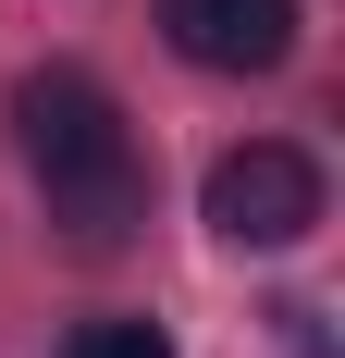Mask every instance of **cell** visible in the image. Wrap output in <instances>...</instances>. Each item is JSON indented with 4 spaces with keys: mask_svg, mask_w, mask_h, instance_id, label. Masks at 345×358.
Segmentation results:
<instances>
[{
    "mask_svg": "<svg viewBox=\"0 0 345 358\" xmlns=\"http://www.w3.org/2000/svg\"><path fill=\"white\" fill-rule=\"evenodd\" d=\"M210 235L222 248H296L321 222V161L309 148H284V136H247V148H222L210 161Z\"/></svg>",
    "mask_w": 345,
    "mask_h": 358,
    "instance_id": "obj_1",
    "label": "cell"
},
{
    "mask_svg": "<svg viewBox=\"0 0 345 358\" xmlns=\"http://www.w3.org/2000/svg\"><path fill=\"white\" fill-rule=\"evenodd\" d=\"M13 136H25L37 185L99 173V161H136V136H124V99H111L99 74H74V62H50V74H25V87H13Z\"/></svg>",
    "mask_w": 345,
    "mask_h": 358,
    "instance_id": "obj_2",
    "label": "cell"
},
{
    "mask_svg": "<svg viewBox=\"0 0 345 358\" xmlns=\"http://www.w3.org/2000/svg\"><path fill=\"white\" fill-rule=\"evenodd\" d=\"M161 37L198 74H272L296 50V0H161Z\"/></svg>",
    "mask_w": 345,
    "mask_h": 358,
    "instance_id": "obj_3",
    "label": "cell"
},
{
    "mask_svg": "<svg viewBox=\"0 0 345 358\" xmlns=\"http://www.w3.org/2000/svg\"><path fill=\"white\" fill-rule=\"evenodd\" d=\"M50 222H62L74 248H124V235L148 222V173H136V161H99V173H62V185H50Z\"/></svg>",
    "mask_w": 345,
    "mask_h": 358,
    "instance_id": "obj_4",
    "label": "cell"
},
{
    "mask_svg": "<svg viewBox=\"0 0 345 358\" xmlns=\"http://www.w3.org/2000/svg\"><path fill=\"white\" fill-rule=\"evenodd\" d=\"M62 358H172V334H161V322H87Z\"/></svg>",
    "mask_w": 345,
    "mask_h": 358,
    "instance_id": "obj_5",
    "label": "cell"
}]
</instances>
